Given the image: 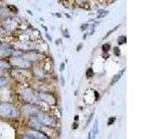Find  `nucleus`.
Here are the masks:
<instances>
[{
    "label": "nucleus",
    "mask_w": 149,
    "mask_h": 139,
    "mask_svg": "<svg viewBox=\"0 0 149 139\" xmlns=\"http://www.w3.org/2000/svg\"><path fill=\"white\" fill-rule=\"evenodd\" d=\"M8 83V80L6 78H0V86H4Z\"/></svg>",
    "instance_id": "2eb2a0df"
},
{
    "label": "nucleus",
    "mask_w": 149,
    "mask_h": 139,
    "mask_svg": "<svg viewBox=\"0 0 149 139\" xmlns=\"http://www.w3.org/2000/svg\"><path fill=\"white\" fill-rule=\"evenodd\" d=\"M22 139H32V138H31V137H29V136H26V134H25L24 136H22Z\"/></svg>",
    "instance_id": "5701e85b"
},
{
    "label": "nucleus",
    "mask_w": 149,
    "mask_h": 139,
    "mask_svg": "<svg viewBox=\"0 0 149 139\" xmlns=\"http://www.w3.org/2000/svg\"><path fill=\"white\" fill-rule=\"evenodd\" d=\"M87 139H92V137H91V132H90L88 133V138Z\"/></svg>",
    "instance_id": "4be33fe9"
},
{
    "label": "nucleus",
    "mask_w": 149,
    "mask_h": 139,
    "mask_svg": "<svg viewBox=\"0 0 149 139\" xmlns=\"http://www.w3.org/2000/svg\"><path fill=\"white\" fill-rule=\"evenodd\" d=\"M74 120H76V122H77V120H78V116L77 115V116H74Z\"/></svg>",
    "instance_id": "393cba45"
},
{
    "label": "nucleus",
    "mask_w": 149,
    "mask_h": 139,
    "mask_svg": "<svg viewBox=\"0 0 149 139\" xmlns=\"http://www.w3.org/2000/svg\"><path fill=\"white\" fill-rule=\"evenodd\" d=\"M19 116H20V111L14 105L8 102L0 103V117L12 119L18 118Z\"/></svg>",
    "instance_id": "f257e3e1"
},
{
    "label": "nucleus",
    "mask_w": 149,
    "mask_h": 139,
    "mask_svg": "<svg viewBox=\"0 0 149 139\" xmlns=\"http://www.w3.org/2000/svg\"><path fill=\"white\" fill-rule=\"evenodd\" d=\"M26 136L31 137L32 139H49L45 133H43L40 131H37V130H34V129L28 130L26 132Z\"/></svg>",
    "instance_id": "39448f33"
},
{
    "label": "nucleus",
    "mask_w": 149,
    "mask_h": 139,
    "mask_svg": "<svg viewBox=\"0 0 149 139\" xmlns=\"http://www.w3.org/2000/svg\"><path fill=\"white\" fill-rule=\"evenodd\" d=\"M23 96V98H24V100H26L27 102H29V103H31V102H35L36 100V96L33 94V93L30 91V92H28V93H25V94H23L22 95Z\"/></svg>",
    "instance_id": "0eeeda50"
},
{
    "label": "nucleus",
    "mask_w": 149,
    "mask_h": 139,
    "mask_svg": "<svg viewBox=\"0 0 149 139\" xmlns=\"http://www.w3.org/2000/svg\"><path fill=\"white\" fill-rule=\"evenodd\" d=\"M124 72H125V69H123V70H121L120 72H118V73L116 74V75L113 77V79H112V81H111V83H110V85H115V83H116V82H118V80L119 79L122 77V75L124 74Z\"/></svg>",
    "instance_id": "6e6552de"
},
{
    "label": "nucleus",
    "mask_w": 149,
    "mask_h": 139,
    "mask_svg": "<svg viewBox=\"0 0 149 139\" xmlns=\"http://www.w3.org/2000/svg\"><path fill=\"white\" fill-rule=\"evenodd\" d=\"M8 67H9V65L8 62L4 61V60H2V59H0V69H7Z\"/></svg>",
    "instance_id": "9b49d317"
},
{
    "label": "nucleus",
    "mask_w": 149,
    "mask_h": 139,
    "mask_svg": "<svg viewBox=\"0 0 149 139\" xmlns=\"http://www.w3.org/2000/svg\"><path fill=\"white\" fill-rule=\"evenodd\" d=\"M94 114H95V111L93 110L92 112L91 113V115L88 116V120H87V122H86V123H87L86 125H88V123L91 122V119H92V117H93V116H94Z\"/></svg>",
    "instance_id": "4468645a"
},
{
    "label": "nucleus",
    "mask_w": 149,
    "mask_h": 139,
    "mask_svg": "<svg viewBox=\"0 0 149 139\" xmlns=\"http://www.w3.org/2000/svg\"><path fill=\"white\" fill-rule=\"evenodd\" d=\"M37 97L48 104H52V105L56 104V98L51 94H49V93L40 92L39 94L37 95Z\"/></svg>",
    "instance_id": "20e7f679"
},
{
    "label": "nucleus",
    "mask_w": 149,
    "mask_h": 139,
    "mask_svg": "<svg viewBox=\"0 0 149 139\" xmlns=\"http://www.w3.org/2000/svg\"><path fill=\"white\" fill-rule=\"evenodd\" d=\"M116 122V117H112L108 119V122H107V125H112Z\"/></svg>",
    "instance_id": "dca6fc26"
},
{
    "label": "nucleus",
    "mask_w": 149,
    "mask_h": 139,
    "mask_svg": "<svg viewBox=\"0 0 149 139\" xmlns=\"http://www.w3.org/2000/svg\"><path fill=\"white\" fill-rule=\"evenodd\" d=\"M118 44L119 45H124L126 42H127V38H126V36L125 35H121L118 37Z\"/></svg>",
    "instance_id": "9d476101"
},
{
    "label": "nucleus",
    "mask_w": 149,
    "mask_h": 139,
    "mask_svg": "<svg viewBox=\"0 0 149 139\" xmlns=\"http://www.w3.org/2000/svg\"><path fill=\"white\" fill-rule=\"evenodd\" d=\"M61 82H62V86H64V78L63 75L61 76Z\"/></svg>",
    "instance_id": "aec40b11"
},
{
    "label": "nucleus",
    "mask_w": 149,
    "mask_h": 139,
    "mask_svg": "<svg viewBox=\"0 0 149 139\" xmlns=\"http://www.w3.org/2000/svg\"><path fill=\"white\" fill-rule=\"evenodd\" d=\"M35 117L38 120V122L42 125H45V126L55 127L56 125H57V122H56V120L53 117H51V116H49V115H47L45 113L37 112Z\"/></svg>",
    "instance_id": "f03ea898"
},
{
    "label": "nucleus",
    "mask_w": 149,
    "mask_h": 139,
    "mask_svg": "<svg viewBox=\"0 0 149 139\" xmlns=\"http://www.w3.org/2000/svg\"><path fill=\"white\" fill-rule=\"evenodd\" d=\"M64 68H65V64H64V63H62V64H61V70H60L61 72H63Z\"/></svg>",
    "instance_id": "a211bd4d"
},
{
    "label": "nucleus",
    "mask_w": 149,
    "mask_h": 139,
    "mask_svg": "<svg viewBox=\"0 0 149 139\" xmlns=\"http://www.w3.org/2000/svg\"><path fill=\"white\" fill-rule=\"evenodd\" d=\"M29 126L31 127V129L39 131V130L42 128V124L38 122V120H37L36 117H33L29 122Z\"/></svg>",
    "instance_id": "423d86ee"
},
{
    "label": "nucleus",
    "mask_w": 149,
    "mask_h": 139,
    "mask_svg": "<svg viewBox=\"0 0 149 139\" xmlns=\"http://www.w3.org/2000/svg\"><path fill=\"white\" fill-rule=\"evenodd\" d=\"M98 129H99V120H98V119H95L94 124H93V127H92V131H91L92 138H95L96 134L98 133Z\"/></svg>",
    "instance_id": "1a4fd4ad"
},
{
    "label": "nucleus",
    "mask_w": 149,
    "mask_h": 139,
    "mask_svg": "<svg viewBox=\"0 0 149 139\" xmlns=\"http://www.w3.org/2000/svg\"><path fill=\"white\" fill-rule=\"evenodd\" d=\"M73 124H74L73 126H72V128H73V129H77V128L78 127V124H77V122H74Z\"/></svg>",
    "instance_id": "412c9836"
},
{
    "label": "nucleus",
    "mask_w": 149,
    "mask_h": 139,
    "mask_svg": "<svg viewBox=\"0 0 149 139\" xmlns=\"http://www.w3.org/2000/svg\"><path fill=\"white\" fill-rule=\"evenodd\" d=\"M86 27H88V24H87V23H86V24H83V25H81L80 29H81L82 31H84V30H86Z\"/></svg>",
    "instance_id": "6ab92c4d"
},
{
    "label": "nucleus",
    "mask_w": 149,
    "mask_h": 139,
    "mask_svg": "<svg viewBox=\"0 0 149 139\" xmlns=\"http://www.w3.org/2000/svg\"><path fill=\"white\" fill-rule=\"evenodd\" d=\"M93 75H94V72H93V70L91 68L88 69L87 70V72H86V76L87 78H91Z\"/></svg>",
    "instance_id": "ddd939ff"
},
{
    "label": "nucleus",
    "mask_w": 149,
    "mask_h": 139,
    "mask_svg": "<svg viewBox=\"0 0 149 139\" xmlns=\"http://www.w3.org/2000/svg\"><path fill=\"white\" fill-rule=\"evenodd\" d=\"M110 48H111V45L109 44H104V45H102V51H104V53L108 52V51L110 50Z\"/></svg>",
    "instance_id": "f8f14e48"
},
{
    "label": "nucleus",
    "mask_w": 149,
    "mask_h": 139,
    "mask_svg": "<svg viewBox=\"0 0 149 139\" xmlns=\"http://www.w3.org/2000/svg\"><path fill=\"white\" fill-rule=\"evenodd\" d=\"M82 46H83V45H82V44H79V45L77 46V51H79V49H80V48L82 47Z\"/></svg>",
    "instance_id": "b1692460"
},
{
    "label": "nucleus",
    "mask_w": 149,
    "mask_h": 139,
    "mask_svg": "<svg viewBox=\"0 0 149 139\" xmlns=\"http://www.w3.org/2000/svg\"><path fill=\"white\" fill-rule=\"evenodd\" d=\"M11 63L14 65V66L19 67V68H22V69H27L31 66L30 61H28L25 58H11Z\"/></svg>",
    "instance_id": "7ed1b4c3"
},
{
    "label": "nucleus",
    "mask_w": 149,
    "mask_h": 139,
    "mask_svg": "<svg viewBox=\"0 0 149 139\" xmlns=\"http://www.w3.org/2000/svg\"><path fill=\"white\" fill-rule=\"evenodd\" d=\"M114 53H115L116 56H118H118L120 55V50H119V48L118 47H115L114 48Z\"/></svg>",
    "instance_id": "f3484780"
}]
</instances>
